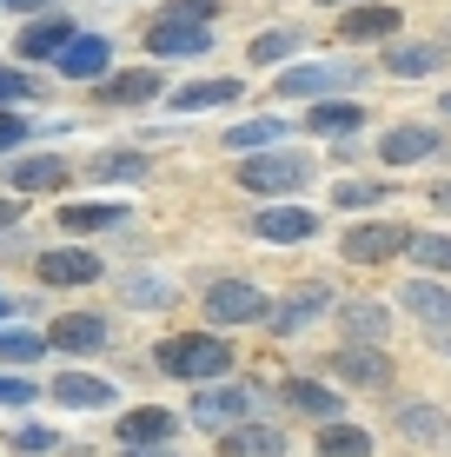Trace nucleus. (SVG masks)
<instances>
[{"label":"nucleus","mask_w":451,"mask_h":457,"mask_svg":"<svg viewBox=\"0 0 451 457\" xmlns=\"http://www.w3.org/2000/svg\"><path fill=\"white\" fill-rule=\"evenodd\" d=\"M206 319L253 325V319H266V298H259V286H246V278H220V286L206 292Z\"/></svg>","instance_id":"nucleus-5"},{"label":"nucleus","mask_w":451,"mask_h":457,"mask_svg":"<svg viewBox=\"0 0 451 457\" xmlns=\"http://www.w3.org/2000/svg\"><path fill=\"white\" fill-rule=\"evenodd\" d=\"M40 352H46V338H34L27 325H7V332H0V358H7V365H34Z\"/></svg>","instance_id":"nucleus-31"},{"label":"nucleus","mask_w":451,"mask_h":457,"mask_svg":"<svg viewBox=\"0 0 451 457\" xmlns=\"http://www.w3.org/2000/svg\"><path fill=\"white\" fill-rule=\"evenodd\" d=\"M438 113H445V120H451V93H445V100H438Z\"/></svg>","instance_id":"nucleus-46"},{"label":"nucleus","mask_w":451,"mask_h":457,"mask_svg":"<svg viewBox=\"0 0 451 457\" xmlns=\"http://www.w3.org/2000/svg\"><path fill=\"white\" fill-rule=\"evenodd\" d=\"M325 7H338V0H325ZM352 7H359V0H352Z\"/></svg>","instance_id":"nucleus-47"},{"label":"nucleus","mask_w":451,"mask_h":457,"mask_svg":"<svg viewBox=\"0 0 451 457\" xmlns=\"http://www.w3.org/2000/svg\"><path fill=\"white\" fill-rule=\"evenodd\" d=\"M338 252H346L352 265H385V259H398V252H412V232L405 226H352Z\"/></svg>","instance_id":"nucleus-4"},{"label":"nucleus","mask_w":451,"mask_h":457,"mask_svg":"<svg viewBox=\"0 0 451 457\" xmlns=\"http://www.w3.org/2000/svg\"><path fill=\"white\" fill-rule=\"evenodd\" d=\"M120 298H127L133 312H139V305H146V312H160V305H166V298H173V292H166L160 278H139V272H133L127 286H120Z\"/></svg>","instance_id":"nucleus-33"},{"label":"nucleus","mask_w":451,"mask_h":457,"mask_svg":"<svg viewBox=\"0 0 451 457\" xmlns=\"http://www.w3.org/2000/svg\"><path fill=\"white\" fill-rule=\"evenodd\" d=\"M319 457H372V437L359 424H325L319 431Z\"/></svg>","instance_id":"nucleus-28"},{"label":"nucleus","mask_w":451,"mask_h":457,"mask_svg":"<svg viewBox=\"0 0 451 457\" xmlns=\"http://www.w3.org/2000/svg\"><path fill=\"white\" fill-rule=\"evenodd\" d=\"M160 437H173V411H153V404H139V411L120 418V445H160Z\"/></svg>","instance_id":"nucleus-20"},{"label":"nucleus","mask_w":451,"mask_h":457,"mask_svg":"<svg viewBox=\"0 0 451 457\" xmlns=\"http://www.w3.org/2000/svg\"><path fill=\"white\" fill-rule=\"evenodd\" d=\"M0 319H7V298H0Z\"/></svg>","instance_id":"nucleus-48"},{"label":"nucleus","mask_w":451,"mask_h":457,"mask_svg":"<svg viewBox=\"0 0 451 457\" xmlns=\"http://www.w3.org/2000/svg\"><path fill=\"white\" fill-rule=\"evenodd\" d=\"M286 404L299 418H319V424H338V391H325V385H313V378H292L286 385Z\"/></svg>","instance_id":"nucleus-16"},{"label":"nucleus","mask_w":451,"mask_h":457,"mask_svg":"<svg viewBox=\"0 0 451 457\" xmlns=\"http://www.w3.org/2000/svg\"><path fill=\"white\" fill-rule=\"evenodd\" d=\"M385 332H392L385 305H372V298H352V305H346V338H352V345H379Z\"/></svg>","instance_id":"nucleus-23"},{"label":"nucleus","mask_w":451,"mask_h":457,"mask_svg":"<svg viewBox=\"0 0 451 457\" xmlns=\"http://www.w3.org/2000/svg\"><path fill=\"white\" fill-rule=\"evenodd\" d=\"M398 431H405L412 445L451 451V418H445V411H431V404H405V411H398Z\"/></svg>","instance_id":"nucleus-12"},{"label":"nucleus","mask_w":451,"mask_h":457,"mask_svg":"<svg viewBox=\"0 0 451 457\" xmlns=\"http://www.w3.org/2000/svg\"><path fill=\"white\" fill-rule=\"evenodd\" d=\"M27 87H34V80H27V73H7V67H0V100H21Z\"/></svg>","instance_id":"nucleus-41"},{"label":"nucleus","mask_w":451,"mask_h":457,"mask_svg":"<svg viewBox=\"0 0 451 457\" xmlns=\"http://www.w3.org/2000/svg\"><path fill=\"white\" fill-rule=\"evenodd\" d=\"M54 398L73 404V411H100V404H113V385H106V378H87V371H67L54 385Z\"/></svg>","instance_id":"nucleus-18"},{"label":"nucleus","mask_w":451,"mask_h":457,"mask_svg":"<svg viewBox=\"0 0 451 457\" xmlns=\"http://www.w3.org/2000/svg\"><path fill=\"white\" fill-rule=\"evenodd\" d=\"M153 93H160V73H120V80H100L106 106H146Z\"/></svg>","instance_id":"nucleus-24"},{"label":"nucleus","mask_w":451,"mask_h":457,"mask_svg":"<svg viewBox=\"0 0 451 457\" xmlns=\"http://www.w3.org/2000/svg\"><path fill=\"white\" fill-rule=\"evenodd\" d=\"M279 133H286L279 120H246V126H226V146L232 153H259V146H272Z\"/></svg>","instance_id":"nucleus-30"},{"label":"nucleus","mask_w":451,"mask_h":457,"mask_svg":"<svg viewBox=\"0 0 451 457\" xmlns=\"http://www.w3.org/2000/svg\"><path fill=\"white\" fill-rule=\"evenodd\" d=\"M67 40H73L67 21H40V27H27V34H21V54L27 60H46V54H60Z\"/></svg>","instance_id":"nucleus-29"},{"label":"nucleus","mask_w":451,"mask_h":457,"mask_svg":"<svg viewBox=\"0 0 451 457\" xmlns=\"http://www.w3.org/2000/svg\"><path fill=\"white\" fill-rule=\"evenodd\" d=\"M398 298H405L412 319H425V325H438V332H451V292H445V286L412 278V286H398Z\"/></svg>","instance_id":"nucleus-13"},{"label":"nucleus","mask_w":451,"mask_h":457,"mask_svg":"<svg viewBox=\"0 0 451 457\" xmlns=\"http://www.w3.org/2000/svg\"><path fill=\"white\" fill-rule=\"evenodd\" d=\"M7 219H13V206H7V199H0V226H7Z\"/></svg>","instance_id":"nucleus-45"},{"label":"nucleus","mask_w":451,"mask_h":457,"mask_svg":"<svg viewBox=\"0 0 451 457\" xmlns=\"http://www.w3.org/2000/svg\"><path fill=\"white\" fill-rule=\"evenodd\" d=\"M40 286H93L100 278V259L93 252H40Z\"/></svg>","instance_id":"nucleus-10"},{"label":"nucleus","mask_w":451,"mask_h":457,"mask_svg":"<svg viewBox=\"0 0 451 457\" xmlns=\"http://www.w3.org/2000/svg\"><path fill=\"white\" fill-rule=\"evenodd\" d=\"M7 445H13V451H27V457H46V451H54V445H60V437H54V431H46V424H21V431H13V437H7Z\"/></svg>","instance_id":"nucleus-36"},{"label":"nucleus","mask_w":451,"mask_h":457,"mask_svg":"<svg viewBox=\"0 0 451 457\" xmlns=\"http://www.w3.org/2000/svg\"><path fill=\"white\" fill-rule=\"evenodd\" d=\"M352 80H359V67H292V73H279V93L286 100H319V93H338Z\"/></svg>","instance_id":"nucleus-7"},{"label":"nucleus","mask_w":451,"mask_h":457,"mask_svg":"<svg viewBox=\"0 0 451 457\" xmlns=\"http://www.w3.org/2000/svg\"><path fill=\"white\" fill-rule=\"evenodd\" d=\"M412 259L431 272H451V239H412Z\"/></svg>","instance_id":"nucleus-38"},{"label":"nucleus","mask_w":451,"mask_h":457,"mask_svg":"<svg viewBox=\"0 0 451 457\" xmlns=\"http://www.w3.org/2000/svg\"><path fill=\"white\" fill-rule=\"evenodd\" d=\"M325 298H332L325 286H305V292H292L286 305H272V312H266V319H272V332H279V338H292L305 319H319V312H325Z\"/></svg>","instance_id":"nucleus-14"},{"label":"nucleus","mask_w":451,"mask_h":457,"mask_svg":"<svg viewBox=\"0 0 451 457\" xmlns=\"http://www.w3.org/2000/svg\"><path fill=\"white\" fill-rule=\"evenodd\" d=\"M338 34L346 40H392L398 34V7H352L346 21H338Z\"/></svg>","instance_id":"nucleus-19"},{"label":"nucleus","mask_w":451,"mask_h":457,"mask_svg":"<svg viewBox=\"0 0 451 457\" xmlns=\"http://www.w3.org/2000/svg\"><path fill=\"white\" fill-rule=\"evenodd\" d=\"M206 21H220L213 0H173V7L153 21L146 46L153 54H206Z\"/></svg>","instance_id":"nucleus-1"},{"label":"nucleus","mask_w":451,"mask_h":457,"mask_svg":"<svg viewBox=\"0 0 451 457\" xmlns=\"http://www.w3.org/2000/svg\"><path fill=\"white\" fill-rule=\"evenodd\" d=\"M46 345H60V352H100L106 345V319L100 312H67V319L46 325Z\"/></svg>","instance_id":"nucleus-8"},{"label":"nucleus","mask_w":451,"mask_h":457,"mask_svg":"<svg viewBox=\"0 0 451 457\" xmlns=\"http://www.w3.org/2000/svg\"><path fill=\"white\" fill-rule=\"evenodd\" d=\"M438 60H445V46H405V40H398L392 46V54H385V73H398V80H412V73H431V67H438Z\"/></svg>","instance_id":"nucleus-27"},{"label":"nucleus","mask_w":451,"mask_h":457,"mask_svg":"<svg viewBox=\"0 0 451 457\" xmlns=\"http://www.w3.org/2000/svg\"><path fill=\"white\" fill-rule=\"evenodd\" d=\"M220 451L226 457H286V437H279L272 424H232Z\"/></svg>","instance_id":"nucleus-15"},{"label":"nucleus","mask_w":451,"mask_h":457,"mask_svg":"<svg viewBox=\"0 0 451 457\" xmlns=\"http://www.w3.org/2000/svg\"><path fill=\"white\" fill-rule=\"evenodd\" d=\"M359 126H365V113L346 106V100H319L313 106V133H325V139H346V133H359Z\"/></svg>","instance_id":"nucleus-26"},{"label":"nucleus","mask_w":451,"mask_h":457,"mask_svg":"<svg viewBox=\"0 0 451 457\" xmlns=\"http://www.w3.org/2000/svg\"><path fill=\"white\" fill-rule=\"evenodd\" d=\"M431 206H438V212H451V186H438V193H431Z\"/></svg>","instance_id":"nucleus-43"},{"label":"nucleus","mask_w":451,"mask_h":457,"mask_svg":"<svg viewBox=\"0 0 451 457\" xmlns=\"http://www.w3.org/2000/svg\"><path fill=\"white\" fill-rule=\"evenodd\" d=\"M385 166H412V160H425V153H438V133L431 126H398V133H385Z\"/></svg>","instance_id":"nucleus-17"},{"label":"nucleus","mask_w":451,"mask_h":457,"mask_svg":"<svg viewBox=\"0 0 451 457\" xmlns=\"http://www.w3.org/2000/svg\"><path fill=\"white\" fill-rule=\"evenodd\" d=\"M160 365L173 378H220L232 365V345L226 338H166L160 345Z\"/></svg>","instance_id":"nucleus-3"},{"label":"nucleus","mask_w":451,"mask_h":457,"mask_svg":"<svg viewBox=\"0 0 451 457\" xmlns=\"http://www.w3.org/2000/svg\"><path fill=\"white\" fill-rule=\"evenodd\" d=\"M127 457H173L166 445H127Z\"/></svg>","instance_id":"nucleus-42"},{"label":"nucleus","mask_w":451,"mask_h":457,"mask_svg":"<svg viewBox=\"0 0 451 457\" xmlns=\"http://www.w3.org/2000/svg\"><path fill=\"white\" fill-rule=\"evenodd\" d=\"M305 179H313L305 153H246V172H239L246 193H299Z\"/></svg>","instance_id":"nucleus-2"},{"label":"nucleus","mask_w":451,"mask_h":457,"mask_svg":"<svg viewBox=\"0 0 451 457\" xmlns=\"http://www.w3.org/2000/svg\"><path fill=\"white\" fill-rule=\"evenodd\" d=\"M100 179H146V160L139 153H106V160H93Z\"/></svg>","instance_id":"nucleus-35"},{"label":"nucleus","mask_w":451,"mask_h":457,"mask_svg":"<svg viewBox=\"0 0 451 457\" xmlns=\"http://www.w3.org/2000/svg\"><path fill=\"white\" fill-rule=\"evenodd\" d=\"M60 179H67V166H60V160H46V153H40V160L7 166V186H13V193H54Z\"/></svg>","instance_id":"nucleus-22"},{"label":"nucleus","mask_w":451,"mask_h":457,"mask_svg":"<svg viewBox=\"0 0 451 457\" xmlns=\"http://www.w3.org/2000/svg\"><path fill=\"white\" fill-rule=\"evenodd\" d=\"M7 7H46V0H7Z\"/></svg>","instance_id":"nucleus-44"},{"label":"nucleus","mask_w":451,"mask_h":457,"mask_svg":"<svg viewBox=\"0 0 451 457\" xmlns=\"http://www.w3.org/2000/svg\"><path fill=\"white\" fill-rule=\"evenodd\" d=\"M21 139H27V120H13L7 106H0V153H13Z\"/></svg>","instance_id":"nucleus-39"},{"label":"nucleus","mask_w":451,"mask_h":457,"mask_svg":"<svg viewBox=\"0 0 451 457\" xmlns=\"http://www.w3.org/2000/svg\"><path fill=\"white\" fill-rule=\"evenodd\" d=\"M332 371L346 378V385H359V391H392V358H385L379 345H346V352L332 358Z\"/></svg>","instance_id":"nucleus-6"},{"label":"nucleus","mask_w":451,"mask_h":457,"mask_svg":"<svg viewBox=\"0 0 451 457\" xmlns=\"http://www.w3.org/2000/svg\"><path fill=\"white\" fill-rule=\"evenodd\" d=\"M226 100H239V80H199V87H180L173 93L180 113H206V106H226Z\"/></svg>","instance_id":"nucleus-25"},{"label":"nucleus","mask_w":451,"mask_h":457,"mask_svg":"<svg viewBox=\"0 0 451 457\" xmlns=\"http://www.w3.org/2000/svg\"><path fill=\"white\" fill-rule=\"evenodd\" d=\"M385 193H392V186H385V179H346V186H338V206H379V199Z\"/></svg>","instance_id":"nucleus-34"},{"label":"nucleus","mask_w":451,"mask_h":457,"mask_svg":"<svg viewBox=\"0 0 451 457\" xmlns=\"http://www.w3.org/2000/svg\"><path fill=\"white\" fill-rule=\"evenodd\" d=\"M246 411H253V391H199L193 398V424H206V431L246 424Z\"/></svg>","instance_id":"nucleus-9"},{"label":"nucleus","mask_w":451,"mask_h":457,"mask_svg":"<svg viewBox=\"0 0 451 457\" xmlns=\"http://www.w3.org/2000/svg\"><path fill=\"white\" fill-rule=\"evenodd\" d=\"M34 398V385H27V378H0V404H27Z\"/></svg>","instance_id":"nucleus-40"},{"label":"nucleus","mask_w":451,"mask_h":457,"mask_svg":"<svg viewBox=\"0 0 451 457\" xmlns=\"http://www.w3.org/2000/svg\"><path fill=\"white\" fill-rule=\"evenodd\" d=\"M60 73H73V80H87V73H106V40L100 34H80L60 46Z\"/></svg>","instance_id":"nucleus-21"},{"label":"nucleus","mask_w":451,"mask_h":457,"mask_svg":"<svg viewBox=\"0 0 451 457\" xmlns=\"http://www.w3.org/2000/svg\"><path fill=\"white\" fill-rule=\"evenodd\" d=\"M253 232H259V239L292 245V239H313V232H319V219L305 212V206H272V212H259V219H253Z\"/></svg>","instance_id":"nucleus-11"},{"label":"nucleus","mask_w":451,"mask_h":457,"mask_svg":"<svg viewBox=\"0 0 451 457\" xmlns=\"http://www.w3.org/2000/svg\"><path fill=\"white\" fill-rule=\"evenodd\" d=\"M120 219H127V206H67L60 226L67 232H93V226H120Z\"/></svg>","instance_id":"nucleus-32"},{"label":"nucleus","mask_w":451,"mask_h":457,"mask_svg":"<svg viewBox=\"0 0 451 457\" xmlns=\"http://www.w3.org/2000/svg\"><path fill=\"white\" fill-rule=\"evenodd\" d=\"M292 40H299L292 27H279V34H259V40H253V60H259V67H266V60H286Z\"/></svg>","instance_id":"nucleus-37"}]
</instances>
